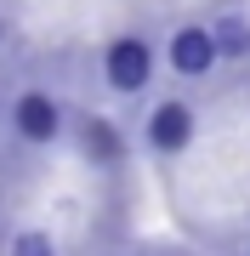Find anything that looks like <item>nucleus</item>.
I'll use <instances>...</instances> for the list:
<instances>
[{"mask_svg": "<svg viewBox=\"0 0 250 256\" xmlns=\"http://www.w3.org/2000/svg\"><path fill=\"white\" fill-rule=\"evenodd\" d=\"M108 80L120 86V92H137V86L148 80V46H142V40H114L108 46Z\"/></svg>", "mask_w": 250, "mask_h": 256, "instance_id": "1", "label": "nucleus"}, {"mask_svg": "<svg viewBox=\"0 0 250 256\" xmlns=\"http://www.w3.org/2000/svg\"><path fill=\"white\" fill-rule=\"evenodd\" d=\"M211 57H216V46H211L205 28H182V34L171 40V63L182 68V74H205V68H211Z\"/></svg>", "mask_w": 250, "mask_h": 256, "instance_id": "2", "label": "nucleus"}, {"mask_svg": "<svg viewBox=\"0 0 250 256\" xmlns=\"http://www.w3.org/2000/svg\"><path fill=\"white\" fill-rule=\"evenodd\" d=\"M17 131L28 142H51L57 137V102L51 97H23L17 102Z\"/></svg>", "mask_w": 250, "mask_h": 256, "instance_id": "3", "label": "nucleus"}, {"mask_svg": "<svg viewBox=\"0 0 250 256\" xmlns=\"http://www.w3.org/2000/svg\"><path fill=\"white\" fill-rule=\"evenodd\" d=\"M148 137L159 148H182L188 137H194V114L182 108V102H165V108H154V126H148Z\"/></svg>", "mask_w": 250, "mask_h": 256, "instance_id": "4", "label": "nucleus"}, {"mask_svg": "<svg viewBox=\"0 0 250 256\" xmlns=\"http://www.w3.org/2000/svg\"><path fill=\"white\" fill-rule=\"evenodd\" d=\"M211 46H216V52H228V57H245V52H250V28L228 18L222 28H216V40H211Z\"/></svg>", "mask_w": 250, "mask_h": 256, "instance_id": "5", "label": "nucleus"}, {"mask_svg": "<svg viewBox=\"0 0 250 256\" xmlns=\"http://www.w3.org/2000/svg\"><path fill=\"white\" fill-rule=\"evenodd\" d=\"M85 148H91V154H102V160H120V142H114V131L102 126V120L85 131Z\"/></svg>", "mask_w": 250, "mask_h": 256, "instance_id": "6", "label": "nucleus"}, {"mask_svg": "<svg viewBox=\"0 0 250 256\" xmlns=\"http://www.w3.org/2000/svg\"><path fill=\"white\" fill-rule=\"evenodd\" d=\"M11 256H57V245H51L46 234H23L17 245H11Z\"/></svg>", "mask_w": 250, "mask_h": 256, "instance_id": "7", "label": "nucleus"}]
</instances>
